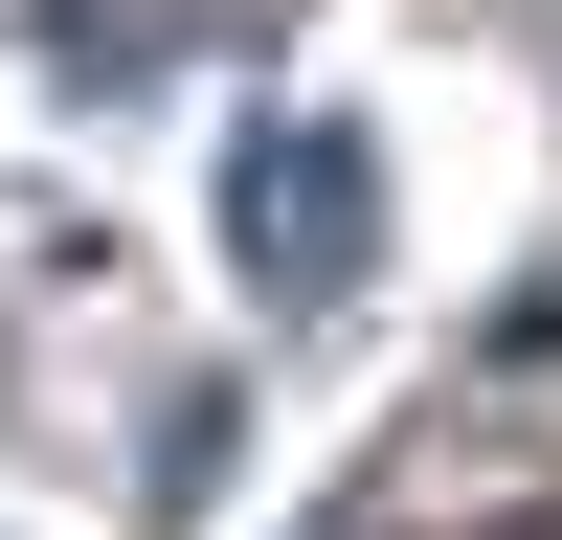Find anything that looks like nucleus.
<instances>
[{"label": "nucleus", "mask_w": 562, "mask_h": 540, "mask_svg": "<svg viewBox=\"0 0 562 540\" xmlns=\"http://www.w3.org/2000/svg\"><path fill=\"white\" fill-rule=\"evenodd\" d=\"M225 270H248L270 315H338L360 270H383V158H360V113H248L225 135Z\"/></svg>", "instance_id": "1"}]
</instances>
